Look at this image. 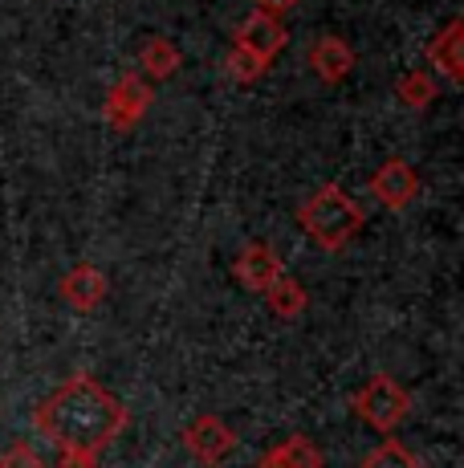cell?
Wrapping results in <instances>:
<instances>
[{
  "label": "cell",
  "instance_id": "obj_2",
  "mask_svg": "<svg viewBox=\"0 0 464 468\" xmlns=\"http://www.w3.org/2000/svg\"><path fill=\"white\" fill-rule=\"evenodd\" d=\"M298 224H301V232H306V237L314 240L318 249H326V253H338V249H346L363 232L367 216H363V208L338 184H322L298 208Z\"/></svg>",
  "mask_w": 464,
  "mask_h": 468
},
{
  "label": "cell",
  "instance_id": "obj_5",
  "mask_svg": "<svg viewBox=\"0 0 464 468\" xmlns=\"http://www.w3.org/2000/svg\"><path fill=\"white\" fill-rule=\"evenodd\" d=\"M180 444L195 464L220 468L232 452H237V431H232L220 416H208V411H204V416H195L192 424L180 431Z\"/></svg>",
  "mask_w": 464,
  "mask_h": 468
},
{
  "label": "cell",
  "instance_id": "obj_14",
  "mask_svg": "<svg viewBox=\"0 0 464 468\" xmlns=\"http://www.w3.org/2000/svg\"><path fill=\"white\" fill-rule=\"evenodd\" d=\"M265 302H269V310L278 314L281 322H293V318H301L306 314V305H310V293H306V285L298 282V277H278V282L265 290Z\"/></svg>",
  "mask_w": 464,
  "mask_h": 468
},
{
  "label": "cell",
  "instance_id": "obj_19",
  "mask_svg": "<svg viewBox=\"0 0 464 468\" xmlns=\"http://www.w3.org/2000/svg\"><path fill=\"white\" fill-rule=\"evenodd\" d=\"M58 468H98V456L78 452V448H58Z\"/></svg>",
  "mask_w": 464,
  "mask_h": 468
},
{
  "label": "cell",
  "instance_id": "obj_1",
  "mask_svg": "<svg viewBox=\"0 0 464 468\" xmlns=\"http://www.w3.org/2000/svg\"><path fill=\"white\" fill-rule=\"evenodd\" d=\"M127 424L131 411L122 408V399L86 371L69 375L49 399L33 408V431H41L53 448H78L94 456H102Z\"/></svg>",
  "mask_w": 464,
  "mask_h": 468
},
{
  "label": "cell",
  "instance_id": "obj_15",
  "mask_svg": "<svg viewBox=\"0 0 464 468\" xmlns=\"http://www.w3.org/2000/svg\"><path fill=\"white\" fill-rule=\"evenodd\" d=\"M436 94H440V86H436L432 69H412V74H404L395 82V98L404 106H412V111H424V106H432Z\"/></svg>",
  "mask_w": 464,
  "mask_h": 468
},
{
  "label": "cell",
  "instance_id": "obj_18",
  "mask_svg": "<svg viewBox=\"0 0 464 468\" xmlns=\"http://www.w3.org/2000/svg\"><path fill=\"white\" fill-rule=\"evenodd\" d=\"M0 468H49V464H46V456H41L33 444L16 440V444H8L5 452H0Z\"/></svg>",
  "mask_w": 464,
  "mask_h": 468
},
{
  "label": "cell",
  "instance_id": "obj_10",
  "mask_svg": "<svg viewBox=\"0 0 464 468\" xmlns=\"http://www.w3.org/2000/svg\"><path fill=\"white\" fill-rule=\"evenodd\" d=\"M310 69L322 78L326 86H338L343 78H351L354 69V49L346 37H334V33H322V37L310 41Z\"/></svg>",
  "mask_w": 464,
  "mask_h": 468
},
{
  "label": "cell",
  "instance_id": "obj_4",
  "mask_svg": "<svg viewBox=\"0 0 464 468\" xmlns=\"http://www.w3.org/2000/svg\"><path fill=\"white\" fill-rule=\"evenodd\" d=\"M151 106H155V86H151L139 69H131V74H122L119 82L111 86V94H106V102H102V119L111 122L114 131H135L139 122L147 119Z\"/></svg>",
  "mask_w": 464,
  "mask_h": 468
},
{
  "label": "cell",
  "instance_id": "obj_17",
  "mask_svg": "<svg viewBox=\"0 0 464 468\" xmlns=\"http://www.w3.org/2000/svg\"><path fill=\"white\" fill-rule=\"evenodd\" d=\"M265 69H269V61L245 53L240 45H232V49L225 53V74H228V82H237V86H253L257 78L265 74Z\"/></svg>",
  "mask_w": 464,
  "mask_h": 468
},
{
  "label": "cell",
  "instance_id": "obj_6",
  "mask_svg": "<svg viewBox=\"0 0 464 468\" xmlns=\"http://www.w3.org/2000/svg\"><path fill=\"white\" fill-rule=\"evenodd\" d=\"M371 196L383 204L387 212H404L407 204H416L419 196V176L407 159H383L371 176Z\"/></svg>",
  "mask_w": 464,
  "mask_h": 468
},
{
  "label": "cell",
  "instance_id": "obj_12",
  "mask_svg": "<svg viewBox=\"0 0 464 468\" xmlns=\"http://www.w3.org/2000/svg\"><path fill=\"white\" fill-rule=\"evenodd\" d=\"M257 468H326V456L310 436H290L257 456Z\"/></svg>",
  "mask_w": 464,
  "mask_h": 468
},
{
  "label": "cell",
  "instance_id": "obj_9",
  "mask_svg": "<svg viewBox=\"0 0 464 468\" xmlns=\"http://www.w3.org/2000/svg\"><path fill=\"white\" fill-rule=\"evenodd\" d=\"M58 293H61V302L74 305L78 314H94L98 305L106 302V293H111V282H106V273L98 265H90V261H78V265L61 277Z\"/></svg>",
  "mask_w": 464,
  "mask_h": 468
},
{
  "label": "cell",
  "instance_id": "obj_3",
  "mask_svg": "<svg viewBox=\"0 0 464 468\" xmlns=\"http://www.w3.org/2000/svg\"><path fill=\"white\" fill-rule=\"evenodd\" d=\"M351 408L367 428L391 436V431H399L407 424V416H412V391L399 379H391V375H371V379L354 391Z\"/></svg>",
  "mask_w": 464,
  "mask_h": 468
},
{
  "label": "cell",
  "instance_id": "obj_13",
  "mask_svg": "<svg viewBox=\"0 0 464 468\" xmlns=\"http://www.w3.org/2000/svg\"><path fill=\"white\" fill-rule=\"evenodd\" d=\"M180 45H175L172 37H147L142 41V49H139V66H142V78L147 82H163V78H172V74H180Z\"/></svg>",
  "mask_w": 464,
  "mask_h": 468
},
{
  "label": "cell",
  "instance_id": "obj_20",
  "mask_svg": "<svg viewBox=\"0 0 464 468\" xmlns=\"http://www.w3.org/2000/svg\"><path fill=\"white\" fill-rule=\"evenodd\" d=\"M301 0H253V13H269V16H281L290 8H298Z\"/></svg>",
  "mask_w": 464,
  "mask_h": 468
},
{
  "label": "cell",
  "instance_id": "obj_11",
  "mask_svg": "<svg viewBox=\"0 0 464 468\" xmlns=\"http://www.w3.org/2000/svg\"><path fill=\"white\" fill-rule=\"evenodd\" d=\"M460 41H464V25L460 21H448L432 41H427V61H432V74H444L452 86H460V78H464Z\"/></svg>",
  "mask_w": 464,
  "mask_h": 468
},
{
  "label": "cell",
  "instance_id": "obj_7",
  "mask_svg": "<svg viewBox=\"0 0 464 468\" xmlns=\"http://www.w3.org/2000/svg\"><path fill=\"white\" fill-rule=\"evenodd\" d=\"M232 277L240 282V290L265 293L278 277H285V261L278 257V249H269L265 240H248V245L240 249V257L232 261Z\"/></svg>",
  "mask_w": 464,
  "mask_h": 468
},
{
  "label": "cell",
  "instance_id": "obj_8",
  "mask_svg": "<svg viewBox=\"0 0 464 468\" xmlns=\"http://www.w3.org/2000/svg\"><path fill=\"white\" fill-rule=\"evenodd\" d=\"M232 45H240L245 53H253V58L273 66V58L290 45V29H285V21H278V16H269V13H248L245 21L237 25V41Z\"/></svg>",
  "mask_w": 464,
  "mask_h": 468
},
{
  "label": "cell",
  "instance_id": "obj_16",
  "mask_svg": "<svg viewBox=\"0 0 464 468\" xmlns=\"http://www.w3.org/2000/svg\"><path fill=\"white\" fill-rule=\"evenodd\" d=\"M359 468H427V464L419 461L407 444H399V440H383L374 452L363 456Z\"/></svg>",
  "mask_w": 464,
  "mask_h": 468
}]
</instances>
